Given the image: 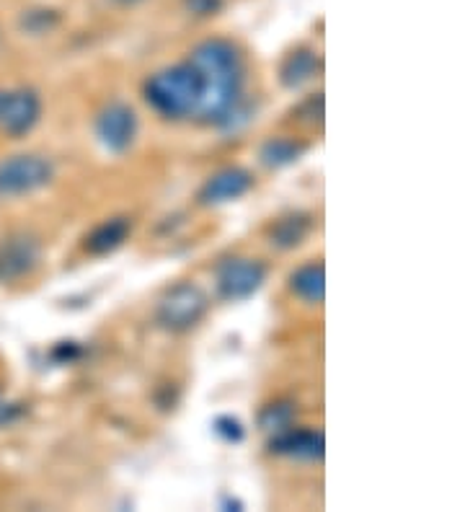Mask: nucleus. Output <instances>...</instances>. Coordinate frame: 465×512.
I'll list each match as a JSON object with an SVG mask.
<instances>
[{"label": "nucleus", "instance_id": "423d86ee", "mask_svg": "<svg viewBox=\"0 0 465 512\" xmlns=\"http://www.w3.org/2000/svg\"><path fill=\"white\" fill-rule=\"evenodd\" d=\"M42 264V241L29 231L8 233L0 241V285L29 280Z\"/></svg>", "mask_w": 465, "mask_h": 512}, {"label": "nucleus", "instance_id": "dca6fc26", "mask_svg": "<svg viewBox=\"0 0 465 512\" xmlns=\"http://www.w3.org/2000/svg\"><path fill=\"white\" fill-rule=\"evenodd\" d=\"M295 419H298V406H295V401L279 399L274 404H267L259 412V430L267 432V435H277V432H285L290 427H295Z\"/></svg>", "mask_w": 465, "mask_h": 512}, {"label": "nucleus", "instance_id": "aec40b11", "mask_svg": "<svg viewBox=\"0 0 465 512\" xmlns=\"http://www.w3.org/2000/svg\"><path fill=\"white\" fill-rule=\"evenodd\" d=\"M186 13H192L197 19H212L225 8V0H184Z\"/></svg>", "mask_w": 465, "mask_h": 512}, {"label": "nucleus", "instance_id": "ddd939ff", "mask_svg": "<svg viewBox=\"0 0 465 512\" xmlns=\"http://www.w3.org/2000/svg\"><path fill=\"white\" fill-rule=\"evenodd\" d=\"M292 295H298L308 306H321L326 300V267L323 262L300 264L290 277H287Z\"/></svg>", "mask_w": 465, "mask_h": 512}, {"label": "nucleus", "instance_id": "7ed1b4c3", "mask_svg": "<svg viewBox=\"0 0 465 512\" xmlns=\"http://www.w3.org/2000/svg\"><path fill=\"white\" fill-rule=\"evenodd\" d=\"M210 311V298L194 282H176L161 295L155 306V324L171 334H186Z\"/></svg>", "mask_w": 465, "mask_h": 512}, {"label": "nucleus", "instance_id": "6e6552de", "mask_svg": "<svg viewBox=\"0 0 465 512\" xmlns=\"http://www.w3.org/2000/svg\"><path fill=\"white\" fill-rule=\"evenodd\" d=\"M39 119H42V96L37 88H6L3 112H0V132H6L13 140L26 138L39 125Z\"/></svg>", "mask_w": 465, "mask_h": 512}, {"label": "nucleus", "instance_id": "412c9836", "mask_svg": "<svg viewBox=\"0 0 465 512\" xmlns=\"http://www.w3.org/2000/svg\"><path fill=\"white\" fill-rule=\"evenodd\" d=\"M52 355H55L60 363H73V360H78V357H81V347H78L75 342H62L60 347L52 352Z\"/></svg>", "mask_w": 465, "mask_h": 512}, {"label": "nucleus", "instance_id": "f257e3e1", "mask_svg": "<svg viewBox=\"0 0 465 512\" xmlns=\"http://www.w3.org/2000/svg\"><path fill=\"white\" fill-rule=\"evenodd\" d=\"M189 63L199 70L205 94L194 119L220 130H236L238 122H246V55L233 39L210 37L189 52Z\"/></svg>", "mask_w": 465, "mask_h": 512}, {"label": "nucleus", "instance_id": "b1692460", "mask_svg": "<svg viewBox=\"0 0 465 512\" xmlns=\"http://www.w3.org/2000/svg\"><path fill=\"white\" fill-rule=\"evenodd\" d=\"M0 39H3V29H0Z\"/></svg>", "mask_w": 465, "mask_h": 512}, {"label": "nucleus", "instance_id": "9d476101", "mask_svg": "<svg viewBox=\"0 0 465 512\" xmlns=\"http://www.w3.org/2000/svg\"><path fill=\"white\" fill-rule=\"evenodd\" d=\"M269 453L292 461H323L326 453V438L321 430H305V427H290L285 432L269 435Z\"/></svg>", "mask_w": 465, "mask_h": 512}, {"label": "nucleus", "instance_id": "5701e85b", "mask_svg": "<svg viewBox=\"0 0 465 512\" xmlns=\"http://www.w3.org/2000/svg\"><path fill=\"white\" fill-rule=\"evenodd\" d=\"M3 99H6V88H0V112H3Z\"/></svg>", "mask_w": 465, "mask_h": 512}, {"label": "nucleus", "instance_id": "2eb2a0df", "mask_svg": "<svg viewBox=\"0 0 465 512\" xmlns=\"http://www.w3.org/2000/svg\"><path fill=\"white\" fill-rule=\"evenodd\" d=\"M305 153H308V143L287 138V135H277V138H269L261 143L259 161L267 169H287L292 163H298Z\"/></svg>", "mask_w": 465, "mask_h": 512}, {"label": "nucleus", "instance_id": "f3484780", "mask_svg": "<svg viewBox=\"0 0 465 512\" xmlns=\"http://www.w3.org/2000/svg\"><path fill=\"white\" fill-rule=\"evenodd\" d=\"M60 24H62V13L50 6L26 8V11H21L19 16V29L24 34H29V37H44V34H52Z\"/></svg>", "mask_w": 465, "mask_h": 512}, {"label": "nucleus", "instance_id": "4468645a", "mask_svg": "<svg viewBox=\"0 0 465 512\" xmlns=\"http://www.w3.org/2000/svg\"><path fill=\"white\" fill-rule=\"evenodd\" d=\"M313 231V215L308 213H287L277 218L269 228V244L279 251L298 249L305 244V238Z\"/></svg>", "mask_w": 465, "mask_h": 512}, {"label": "nucleus", "instance_id": "20e7f679", "mask_svg": "<svg viewBox=\"0 0 465 512\" xmlns=\"http://www.w3.org/2000/svg\"><path fill=\"white\" fill-rule=\"evenodd\" d=\"M55 163L42 153H16L0 161V197L16 200L50 187L55 182Z\"/></svg>", "mask_w": 465, "mask_h": 512}, {"label": "nucleus", "instance_id": "393cba45", "mask_svg": "<svg viewBox=\"0 0 465 512\" xmlns=\"http://www.w3.org/2000/svg\"><path fill=\"white\" fill-rule=\"evenodd\" d=\"M0 399H3V396H0Z\"/></svg>", "mask_w": 465, "mask_h": 512}, {"label": "nucleus", "instance_id": "39448f33", "mask_svg": "<svg viewBox=\"0 0 465 512\" xmlns=\"http://www.w3.org/2000/svg\"><path fill=\"white\" fill-rule=\"evenodd\" d=\"M267 275L269 269L261 259H254V256H228L215 269L217 295L228 300V303H241V300L254 298L264 288Z\"/></svg>", "mask_w": 465, "mask_h": 512}, {"label": "nucleus", "instance_id": "1a4fd4ad", "mask_svg": "<svg viewBox=\"0 0 465 512\" xmlns=\"http://www.w3.org/2000/svg\"><path fill=\"white\" fill-rule=\"evenodd\" d=\"M254 189V174L243 166H225L202 184L197 192V202L202 207H220L246 197Z\"/></svg>", "mask_w": 465, "mask_h": 512}, {"label": "nucleus", "instance_id": "9b49d317", "mask_svg": "<svg viewBox=\"0 0 465 512\" xmlns=\"http://www.w3.org/2000/svg\"><path fill=\"white\" fill-rule=\"evenodd\" d=\"M132 236V218L127 215H114V218L101 220L96 228L86 233L83 238V249L91 256H106L114 254L127 244V238Z\"/></svg>", "mask_w": 465, "mask_h": 512}, {"label": "nucleus", "instance_id": "a211bd4d", "mask_svg": "<svg viewBox=\"0 0 465 512\" xmlns=\"http://www.w3.org/2000/svg\"><path fill=\"white\" fill-rule=\"evenodd\" d=\"M212 430H215V435L220 440H225V443H243V438H246V427L241 425V419L230 417V414H223V417L215 419V425H212Z\"/></svg>", "mask_w": 465, "mask_h": 512}, {"label": "nucleus", "instance_id": "0eeeda50", "mask_svg": "<svg viewBox=\"0 0 465 512\" xmlns=\"http://www.w3.org/2000/svg\"><path fill=\"white\" fill-rule=\"evenodd\" d=\"M137 130H140V122H137L135 109L124 101L106 104L93 122V132H96L99 145L114 156H122L135 145Z\"/></svg>", "mask_w": 465, "mask_h": 512}, {"label": "nucleus", "instance_id": "f03ea898", "mask_svg": "<svg viewBox=\"0 0 465 512\" xmlns=\"http://www.w3.org/2000/svg\"><path fill=\"white\" fill-rule=\"evenodd\" d=\"M205 94L202 75L189 60L153 73L143 83L145 104L163 119H192Z\"/></svg>", "mask_w": 465, "mask_h": 512}, {"label": "nucleus", "instance_id": "4be33fe9", "mask_svg": "<svg viewBox=\"0 0 465 512\" xmlns=\"http://www.w3.org/2000/svg\"><path fill=\"white\" fill-rule=\"evenodd\" d=\"M109 3H114V6H119V8H132V6H140V3H145V0H109Z\"/></svg>", "mask_w": 465, "mask_h": 512}, {"label": "nucleus", "instance_id": "6ab92c4d", "mask_svg": "<svg viewBox=\"0 0 465 512\" xmlns=\"http://www.w3.org/2000/svg\"><path fill=\"white\" fill-rule=\"evenodd\" d=\"M295 114H298V119L300 122H305V125H321L323 122V94L308 96V99H305L303 104L295 109Z\"/></svg>", "mask_w": 465, "mask_h": 512}, {"label": "nucleus", "instance_id": "f8f14e48", "mask_svg": "<svg viewBox=\"0 0 465 512\" xmlns=\"http://www.w3.org/2000/svg\"><path fill=\"white\" fill-rule=\"evenodd\" d=\"M321 68L323 60L316 50L298 47V50H292L290 55L282 60V65H279V83H282L287 91H298V88L308 86L313 78H318Z\"/></svg>", "mask_w": 465, "mask_h": 512}]
</instances>
